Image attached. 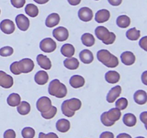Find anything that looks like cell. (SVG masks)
I'll return each mask as SVG.
<instances>
[{"instance_id":"23","label":"cell","mask_w":147,"mask_h":138,"mask_svg":"<svg viewBox=\"0 0 147 138\" xmlns=\"http://www.w3.org/2000/svg\"><path fill=\"white\" fill-rule=\"evenodd\" d=\"M70 128V122L66 119H60L56 123V129L57 131L65 133L67 132Z\"/></svg>"},{"instance_id":"9","label":"cell","mask_w":147,"mask_h":138,"mask_svg":"<svg viewBox=\"0 0 147 138\" xmlns=\"http://www.w3.org/2000/svg\"><path fill=\"white\" fill-rule=\"evenodd\" d=\"M17 27L22 31H27L30 27V20L24 14H20L15 17Z\"/></svg>"},{"instance_id":"30","label":"cell","mask_w":147,"mask_h":138,"mask_svg":"<svg viewBox=\"0 0 147 138\" xmlns=\"http://www.w3.org/2000/svg\"><path fill=\"white\" fill-rule=\"evenodd\" d=\"M20 102H21V97L18 93H12L7 98V103L12 107L17 106Z\"/></svg>"},{"instance_id":"17","label":"cell","mask_w":147,"mask_h":138,"mask_svg":"<svg viewBox=\"0 0 147 138\" xmlns=\"http://www.w3.org/2000/svg\"><path fill=\"white\" fill-rule=\"evenodd\" d=\"M60 15L57 13H52L50 15L47 16V17L46 18L45 25L47 27L52 28V27H54L56 25H57L60 22Z\"/></svg>"},{"instance_id":"36","label":"cell","mask_w":147,"mask_h":138,"mask_svg":"<svg viewBox=\"0 0 147 138\" xmlns=\"http://www.w3.org/2000/svg\"><path fill=\"white\" fill-rule=\"evenodd\" d=\"M128 100L126 98H120L118 99L116 102V108L120 109V110H124L128 106Z\"/></svg>"},{"instance_id":"3","label":"cell","mask_w":147,"mask_h":138,"mask_svg":"<svg viewBox=\"0 0 147 138\" xmlns=\"http://www.w3.org/2000/svg\"><path fill=\"white\" fill-rule=\"evenodd\" d=\"M48 93L50 95L62 99L67 95V90L65 85L60 81L58 79L51 80L48 86Z\"/></svg>"},{"instance_id":"46","label":"cell","mask_w":147,"mask_h":138,"mask_svg":"<svg viewBox=\"0 0 147 138\" xmlns=\"http://www.w3.org/2000/svg\"><path fill=\"white\" fill-rule=\"evenodd\" d=\"M108 1L112 6H119L122 3V0H108Z\"/></svg>"},{"instance_id":"11","label":"cell","mask_w":147,"mask_h":138,"mask_svg":"<svg viewBox=\"0 0 147 138\" xmlns=\"http://www.w3.org/2000/svg\"><path fill=\"white\" fill-rule=\"evenodd\" d=\"M0 29L4 34H12L15 30V24L11 20L6 19L2 20L0 23Z\"/></svg>"},{"instance_id":"25","label":"cell","mask_w":147,"mask_h":138,"mask_svg":"<svg viewBox=\"0 0 147 138\" xmlns=\"http://www.w3.org/2000/svg\"><path fill=\"white\" fill-rule=\"evenodd\" d=\"M60 52H61V54L65 57H71L74 55L76 50H75V47L73 45L67 43V44H65L62 46Z\"/></svg>"},{"instance_id":"48","label":"cell","mask_w":147,"mask_h":138,"mask_svg":"<svg viewBox=\"0 0 147 138\" xmlns=\"http://www.w3.org/2000/svg\"><path fill=\"white\" fill-rule=\"evenodd\" d=\"M116 138H132V137L130 135H129V134L121 133V134H119Z\"/></svg>"},{"instance_id":"31","label":"cell","mask_w":147,"mask_h":138,"mask_svg":"<svg viewBox=\"0 0 147 138\" xmlns=\"http://www.w3.org/2000/svg\"><path fill=\"white\" fill-rule=\"evenodd\" d=\"M17 112L21 115H27L30 112L31 106L30 104L27 101H21L20 104L17 106Z\"/></svg>"},{"instance_id":"51","label":"cell","mask_w":147,"mask_h":138,"mask_svg":"<svg viewBox=\"0 0 147 138\" xmlns=\"http://www.w3.org/2000/svg\"><path fill=\"white\" fill-rule=\"evenodd\" d=\"M136 138H145V137H137Z\"/></svg>"},{"instance_id":"50","label":"cell","mask_w":147,"mask_h":138,"mask_svg":"<svg viewBox=\"0 0 147 138\" xmlns=\"http://www.w3.org/2000/svg\"><path fill=\"white\" fill-rule=\"evenodd\" d=\"M34 1H35L36 3L39 4H44L48 2L49 0H34Z\"/></svg>"},{"instance_id":"33","label":"cell","mask_w":147,"mask_h":138,"mask_svg":"<svg viewBox=\"0 0 147 138\" xmlns=\"http://www.w3.org/2000/svg\"><path fill=\"white\" fill-rule=\"evenodd\" d=\"M24 10H25L26 14L30 17H36L39 14L38 7L33 4H27Z\"/></svg>"},{"instance_id":"22","label":"cell","mask_w":147,"mask_h":138,"mask_svg":"<svg viewBox=\"0 0 147 138\" xmlns=\"http://www.w3.org/2000/svg\"><path fill=\"white\" fill-rule=\"evenodd\" d=\"M121 76L116 70H109L105 75V79L109 83H116L119 81Z\"/></svg>"},{"instance_id":"43","label":"cell","mask_w":147,"mask_h":138,"mask_svg":"<svg viewBox=\"0 0 147 138\" xmlns=\"http://www.w3.org/2000/svg\"><path fill=\"white\" fill-rule=\"evenodd\" d=\"M139 46L142 47V49L146 51L147 50V37L145 36V37H142V39L139 41Z\"/></svg>"},{"instance_id":"28","label":"cell","mask_w":147,"mask_h":138,"mask_svg":"<svg viewBox=\"0 0 147 138\" xmlns=\"http://www.w3.org/2000/svg\"><path fill=\"white\" fill-rule=\"evenodd\" d=\"M131 24L130 17L127 15H120L116 19V24L121 28H127Z\"/></svg>"},{"instance_id":"37","label":"cell","mask_w":147,"mask_h":138,"mask_svg":"<svg viewBox=\"0 0 147 138\" xmlns=\"http://www.w3.org/2000/svg\"><path fill=\"white\" fill-rule=\"evenodd\" d=\"M14 53V49L9 46H5L0 49V55L2 57H8Z\"/></svg>"},{"instance_id":"45","label":"cell","mask_w":147,"mask_h":138,"mask_svg":"<svg viewBox=\"0 0 147 138\" xmlns=\"http://www.w3.org/2000/svg\"><path fill=\"white\" fill-rule=\"evenodd\" d=\"M140 119L142 122L146 126V121H147V112H144L140 114Z\"/></svg>"},{"instance_id":"4","label":"cell","mask_w":147,"mask_h":138,"mask_svg":"<svg viewBox=\"0 0 147 138\" xmlns=\"http://www.w3.org/2000/svg\"><path fill=\"white\" fill-rule=\"evenodd\" d=\"M95 34L98 39L101 40L105 45H111L115 42L116 38V34L109 31L106 27L98 26L95 30Z\"/></svg>"},{"instance_id":"15","label":"cell","mask_w":147,"mask_h":138,"mask_svg":"<svg viewBox=\"0 0 147 138\" xmlns=\"http://www.w3.org/2000/svg\"><path fill=\"white\" fill-rule=\"evenodd\" d=\"M37 62L39 66L45 70H50L52 67L51 60L49 57L42 54H39L37 56Z\"/></svg>"},{"instance_id":"19","label":"cell","mask_w":147,"mask_h":138,"mask_svg":"<svg viewBox=\"0 0 147 138\" xmlns=\"http://www.w3.org/2000/svg\"><path fill=\"white\" fill-rule=\"evenodd\" d=\"M70 84L74 89H78L81 88L85 84V79L83 76L79 75H74L70 78Z\"/></svg>"},{"instance_id":"13","label":"cell","mask_w":147,"mask_h":138,"mask_svg":"<svg viewBox=\"0 0 147 138\" xmlns=\"http://www.w3.org/2000/svg\"><path fill=\"white\" fill-rule=\"evenodd\" d=\"M121 93V87L120 86H116L112 88L108 93L106 96V100L109 103H113Z\"/></svg>"},{"instance_id":"53","label":"cell","mask_w":147,"mask_h":138,"mask_svg":"<svg viewBox=\"0 0 147 138\" xmlns=\"http://www.w3.org/2000/svg\"><path fill=\"white\" fill-rule=\"evenodd\" d=\"M95 1H98V0H95Z\"/></svg>"},{"instance_id":"52","label":"cell","mask_w":147,"mask_h":138,"mask_svg":"<svg viewBox=\"0 0 147 138\" xmlns=\"http://www.w3.org/2000/svg\"><path fill=\"white\" fill-rule=\"evenodd\" d=\"M0 14H1V10H0Z\"/></svg>"},{"instance_id":"14","label":"cell","mask_w":147,"mask_h":138,"mask_svg":"<svg viewBox=\"0 0 147 138\" xmlns=\"http://www.w3.org/2000/svg\"><path fill=\"white\" fill-rule=\"evenodd\" d=\"M111 14L110 12L107 9H100L96 13L95 16V20L98 23H103L107 22L110 19Z\"/></svg>"},{"instance_id":"2","label":"cell","mask_w":147,"mask_h":138,"mask_svg":"<svg viewBox=\"0 0 147 138\" xmlns=\"http://www.w3.org/2000/svg\"><path fill=\"white\" fill-rule=\"evenodd\" d=\"M97 58L101 63L106 67L116 68L119 66V59L114 55L111 54L108 50L102 49L97 53Z\"/></svg>"},{"instance_id":"42","label":"cell","mask_w":147,"mask_h":138,"mask_svg":"<svg viewBox=\"0 0 147 138\" xmlns=\"http://www.w3.org/2000/svg\"><path fill=\"white\" fill-rule=\"evenodd\" d=\"M4 138H16V133L13 129H7L4 132Z\"/></svg>"},{"instance_id":"24","label":"cell","mask_w":147,"mask_h":138,"mask_svg":"<svg viewBox=\"0 0 147 138\" xmlns=\"http://www.w3.org/2000/svg\"><path fill=\"white\" fill-rule=\"evenodd\" d=\"M106 116L110 121L113 122H116V121H119L121 116V112L120 109L117 108H113L110 110L106 112Z\"/></svg>"},{"instance_id":"16","label":"cell","mask_w":147,"mask_h":138,"mask_svg":"<svg viewBox=\"0 0 147 138\" xmlns=\"http://www.w3.org/2000/svg\"><path fill=\"white\" fill-rule=\"evenodd\" d=\"M121 59L122 63L126 66H131L136 61V57L132 52L126 51L123 52L121 55Z\"/></svg>"},{"instance_id":"49","label":"cell","mask_w":147,"mask_h":138,"mask_svg":"<svg viewBox=\"0 0 147 138\" xmlns=\"http://www.w3.org/2000/svg\"><path fill=\"white\" fill-rule=\"evenodd\" d=\"M142 80L145 85H147V71H145L143 73L142 76Z\"/></svg>"},{"instance_id":"29","label":"cell","mask_w":147,"mask_h":138,"mask_svg":"<svg viewBox=\"0 0 147 138\" xmlns=\"http://www.w3.org/2000/svg\"><path fill=\"white\" fill-rule=\"evenodd\" d=\"M81 41L82 43L85 46L87 47H91L95 44V37L90 33H84L83 35L81 36Z\"/></svg>"},{"instance_id":"20","label":"cell","mask_w":147,"mask_h":138,"mask_svg":"<svg viewBox=\"0 0 147 138\" xmlns=\"http://www.w3.org/2000/svg\"><path fill=\"white\" fill-rule=\"evenodd\" d=\"M135 102L139 105L145 104L147 101L146 92L144 90H138L134 94Z\"/></svg>"},{"instance_id":"40","label":"cell","mask_w":147,"mask_h":138,"mask_svg":"<svg viewBox=\"0 0 147 138\" xmlns=\"http://www.w3.org/2000/svg\"><path fill=\"white\" fill-rule=\"evenodd\" d=\"M10 71L14 75H20L21 74L20 71L19 70L18 68H17V61L14 62L10 66Z\"/></svg>"},{"instance_id":"1","label":"cell","mask_w":147,"mask_h":138,"mask_svg":"<svg viewBox=\"0 0 147 138\" xmlns=\"http://www.w3.org/2000/svg\"><path fill=\"white\" fill-rule=\"evenodd\" d=\"M82 102L80 99L73 98L64 101L61 105V110L63 114L67 117H72L75 115V112L81 108Z\"/></svg>"},{"instance_id":"41","label":"cell","mask_w":147,"mask_h":138,"mask_svg":"<svg viewBox=\"0 0 147 138\" xmlns=\"http://www.w3.org/2000/svg\"><path fill=\"white\" fill-rule=\"evenodd\" d=\"M38 138H59L58 136L54 132H50L48 134H45L43 132H40L39 134Z\"/></svg>"},{"instance_id":"7","label":"cell","mask_w":147,"mask_h":138,"mask_svg":"<svg viewBox=\"0 0 147 138\" xmlns=\"http://www.w3.org/2000/svg\"><path fill=\"white\" fill-rule=\"evenodd\" d=\"M36 106L39 112L41 113H45L47 111L50 110L53 105H52V101L50 98L47 96H42L37 100Z\"/></svg>"},{"instance_id":"35","label":"cell","mask_w":147,"mask_h":138,"mask_svg":"<svg viewBox=\"0 0 147 138\" xmlns=\"http://www.w3.org/2000/svg\"><path fill=\"white\" fill-rule=\"evenodd\" d=\"M57 112V109L55 106H52V107L50 108V109L49 111H47L45 113H41L42 116L44 119H53L55 116L56 115Z\"/></svg>"},{"instance_id":"38","label":"cell","mask_w":147,"mask_h":138,"mask_svg":"<svg viewBox=\"0 0 147 138\" xmlns=\"http://www.w3.org/2000/svg\"><path fill=\"white\" fill-rule=\"evenodd\" d=\"M100 121H101L102 124L106 126H111L115 124V122H111V121H110L108 119L107 116H106V112H103L101 114V116H100Z\"/></svg>"},{"instance_id":"5","label":"cell","mask_w":147,"mask_h":138,"mask_svg":"<svg viewBox=\"0 0 147 138\" xmlns=\"http://www.w3.org/2000/svg\"><path fill=\"white\" fill-rule=\"evenodd\" d=\"M17 68L21 73H28L32 71L34 63L30 58H23L17 62Z\"/></svg>"},{"instance_id":"18","label":"cell","mask_w":147,"mask_h":138,"mask_svg":"<svg viewBox=\"0 0 147 138\" xmlns=\"http://www.w3.org/2000/svg\"><path fill=\"white\" fill-rule=\"evenodd\" d=\"M79 57H80V60L85 64H90L93 61V59H94L93 53L88 49L82 50L79 54Z\"/></svg>"},{"instance_id":"26","label":"cell","mask_w":147,"mask_h":138,"mask_svg":"<svg viewBox=\"0 0 147 138\" xmlns=\"http://www.w3.org/2000/svg\"><path fill=\"white\" fill-rule=\"evenodd\" d=\"M65 67L69 70H76L79 67V61L76 57H68L63 62Z\"/></svg>"},{"instance_id":"32","label":"cell","mask_w":147,"mask_h":138,"mask_svg":"<svg viewBox=\"0 0 147 138\" xmlns=\"http://www.w3.org/2000/svg\"><path fill=\"white\" fill-rule=\"evenodd\" d=\"M126 37L129 40H132V41H135V40H138L141 36V32L140 30H136V27H133L131 29H129L126 33Z\"/></svg>"},{"instance_id":"39","label":"cell","mask_w":147,"mask_h":138,"mask_svg":"<svg viewBox=\"0 0 147 138\" xmlns=\"http://www.w3.org/2000/svg\"><path fill=\"white\" fill-rule=\"evenodd\" d=\"M26 0H11V4L15 8H22L25 4Z\"/></svg>"},{"instance_id":"10","label":"cell","mask_w":147,"mask_h":138,"mask_svg":"<svg viewBox=\"0 0 147 138\" xmlns=\"http://www.w3.org/2000/svg\"><path fill=\"white\" fill-rule=\"evenodd\" d=\"M14 84L12 76H9L4 71L0 70V86L4 89H9Z\"/></svg>"},{"instance_id":"34","label":"cell","mask_w":147,"mask_h":138,"mask_svg":"<svg viewBox=\"0 0 147 138\" xmlns=\"http://www.w3.org/2000/svg\"><path fill=\"white\" fill-rule=\"evenodd\" d=\"M22 136L23 138H34L35 131L32 127H24L22 131Z\"/></svg>"},{"instance_id":"21","label":"cell","mask_w":147,"mask_h":138,"mask_svg":"<svg viewBox=\"0 0 147 138\" xmlns=\"http://www.w3.org/2000/svg\"><path fill=\"white\" fill-rule=\"evenodd\" d=\"M49 80V76L45 70H39L34 76V80L38 85H45Z\"/></svg>"},{"instance_id":"47","label":"cell","mask_w":147,"mask_h":138,"mask_svg":"<svg viewBox=\"0 0 147 138\" xmlns=\"http://www.w3.org/2000/svg\"><path fill=\"white\" fill-rule=\"evenodd\" d=\"M69 4L72 6H77L80 3L81 0H67Z\"/></svg>"},{"instance_id":"8","label":"cell","mask_w":147,"mask_h":138,"mask_svg":"<svg viewBox=\"0 0 147 138\" xmlns=\"http://www.w3.org/2000/svg\"><path fill=\"white\" fill-rule=\"evenodd\" d=\"M53 35L58 41L63 42L67 40L68 38L69 32L65 27H58L53 30Z\"/></svg>"},{"instance_id":"27","label":"cell","mask_w":147,"mask_h":138,"mask_svg":"<svg viewBox=\"0 0 147 138\" xmlns=\"http://www.w3.org/2000/svg\"><path fill=\"white\" fill-rule=\"evenodd\" d=\"M123 122L126 126L131 127V126H134L136 125L137 119L134 114L131 113H127L123 116Z\"/></svg>"},{"instance_id":"6","label":"cell","mask_w":147,"mask_h":138,"mask_svg":"<svg viewBox=\"0 0 147 138\" xmlns=\"http://www.w3.org/2000/svg\"><path fill=\"white\" fill-rule=\"evenodd\" d=\"M40 48L45 53H52L57 48V44L55 41L50 37H46L43 39L40 43Z\"/></svg>"},{"instance_id":"12","label":"cell","mask_w":147,"mask_h":138,"mask_svg":"<svg viewBox=\"0 0 147 138\" xmlns=\"http://www.w3.org/2000/svg\"><path fill=\"white\" fill-rule=\"evenodd\" d=\"M79 19L83 22H90L93 17V11L88 7H82L79 9L78 13Z\"/></svg>"},{"instance_id":"44","label":"cell","mask_w":147,"mask_h":138,"mask_svg":"<svg viewBox=\"0 0 147 138\" xmlns=\"http://www.w3.org/2000/svg\"><path fill=\"white\" fill-rule=\"evenodd\" d=\"M100 138H114V135L113 132H103L100 134Z\"/></svg>"}]
</instances>
